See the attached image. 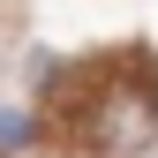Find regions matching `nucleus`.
Returning a JSON list of instances; mask_svg holds the SVG:
<instances>
[{"mask_svg":"<svg viewBox=\"0 0 158 158\" xmlns=\"http://www.w3.org/2000/svg\"><path fill=\"white\" fill-rule=\"evenodd\" d=\"M151 128H158L151 90H106V98L83 113V135H90V151H98V158H128V151H143V143H151Z\"/></svg>","mask_w":158,"mask_h":158,"instance_id":"nucleus-1","label":"nucleus"},{"mask_svg":"<svg viewBox=\"0 0 158 158\" xmlns=\"http://www.w3.org/2000/svg\"><path fill=\"white\" fill-rule=\"evenodd\" d=\"M0 151H30V113L0 106Z\"/></svg>","mask_w":158,"mask_h":158,"instance_id":"nucleus-2","label":"nucleus"}]
</instances>
